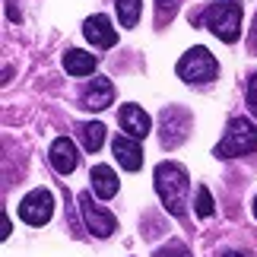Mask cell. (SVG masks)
<instances>
[{
  "instance_id": "obj_18",
  "label": "cell",
  "mask_w": 257,
  "mask_h": 257,
  "mask_svg": "<svg viewBox=\"0 0 257 257\" xmlns=\"http://www.w3.org/2000/svg\"><path fill=\"white\" fill-rule=\"evenodd\" d=\"M153 257H191V251H187L181 241H169V244H162Z\"/></svg>"
},
{
  "instance_id": "obj_15",
  "label": "cell",
  "mask_w": 257,
  "mask_h": 257,
  "mask_svg": "<svg viewBox=\"0 0 257 257\" xmlns=\"http://www.w3.org/2000/svg\"><path fill=\"white\" fill-rule=\"evenodd\" d=\"M80 140L89 153H95L98 146L105 143V127L98 124V121H89V124H80Z\"/></svg>"
},
{
  "instance_id": "obj_3",
  "label": "cell",
  "mask_w": 257,
  "mask_h": 257,
  "mask_svg": "<svg viewBox=\"0 0 257 257\" xmlns=\"http://www.w3.org/2000/svg\"><path fill=\"white\" fill-rule=\"evenodd\" d=\"M257 150V127L248 117H232L229 131L219 143H216V159H235V156H248Z\"/></svg>"
},
{
  "instance_id": "obj_16",
  "label": "cell",
  "mask_w": 257,
  "mask_h": 257,
  "mask_svg": "<svg viewBox=\"0 0 257 257\" xmlns=\"http://www.w3.org/2000/svg\"><path fill=\"white\" fill-rule=\"evenodd\" d=\"M140 7H143V0H117V19H121L124 29L137 26V19H140Z\"/></svg>"
},
{
  "instance_id": "obj_9",
  "label": "cell",
  "mask_w": 257,
  "mask_h": 257,
  "mask_svg": "<svg viewBox=\"0 0 257 257\" xmlns=\"http://www.w3.org/2000/svg\"><path fill=\"white\" fill-rule=\"evenodd\" d=\"M48 159H51L54 172L57 175H70L76 165H80V153H76V143L70 137H57L51 143V150H48Z\"/></svg>"
},
{
  "instance_id": "obj_19",
  "label": "cell",
  "mask_w": 257,
  "mask_h": 257,
  "mask_svg": "<svg viewBox=\"0 0 257 257\" xmlns=\"http://www.w3.org/2000/svg\"><path fill=\"white\" fill-rule=\"evenodd\" d=\"M181 0H156V10H159V23H165V19H172L175 16V10Z\"/></svg>"
},
{
  "instance_id": "obj_7",
  "label": "cell",
  "mask_w": 257,
  "mask_h": 257,
  "mask_svg": "<svg viewBox=\"0 0 257 257\" xmlns=\"http://www.w3.org/2000/svg\"><path fill=\"white\" fill-rule=\"evenodd\" d=\"M187 131H191V111L187 108L169 105L162 111V146L165 150H175L187 140Z\"/></svg>"
},
{
  "instance_id": "obj_11",
  "label": "cell",
  "mask_w": 257,
  "mask_h": 257,
  "mask_svg": "<svg viewBox=\"0 0 257 257\" xmlns=\"http://www.w3.org/2000/svg\"><path fill=\"white\" fill-rule=\"evenodd\" d=\"M117 121H121V131H124L127 137H134V140H143V137L153 131L150 114H146L140 105H124L121 114H117Z\"/></svg>"
},
{
  "instance_id": "obj_10",
  "label": "cell",
  "mask_w": 257,
  "mask_h": 257,
  "mask_svg": "<svg viewBox=\"0 0 257 257\" xmlns=\"http://www.w3.org/2000/svg\"><path fill=\"white\" fill-rule=\"evenodd\" d=\"M114 102V83L108 80V76H95L92 83L83 89V108L89 111H102Z\"/></svg>"
},
{
  "instance_id": "obj_23",
  "label": "cell",
  "mask_w": 257,
  "mask_h": 257,
  "mask_svg": "<svg viewBox=\"0 0 257 257\" xmlns=\"http://www.w3.org/2000/svg\"><path fill=\"white\" fill-rule=\"evenodd\" d=\"M219 257H244L241 251H225V254H219Z\"/></svg>"
},
{
  "instance_id": "obj_21",
  "label": "cell",
  "mask_w": 257,
  "mask_h": 257,
  "mask_svg": "<svg viewBox=\"0 0 257 257\" xmlns=\"http://www.w3.org/2000/svg\"><path fill=\"white\" fill-rule=\"evenodd\" d=\"M0 229H4V232H0V238H10V232H13V225H10V216H7V213L0 216Z\"/></svg>"
},
{
  "instance_id": "obj_20",
  "label": "cell",
  "mask_w": 257,
  "mask_h": 257,
  "mask_svg": "<svg viewBox=\"0 0 257 257\" xmlns=\"http://www.w3.org/2000/svg\"><path fill=\"white\" fill-rule=\"evenodd\" d=\"M248 108H251V114L257 117V73L251 76V83H248Z\"/></svg>"
},
{
  "instance_id": "obj_24",
  "label": "cell",
  "mask_w": 257,
  "mask_h": 257,
  "mask_svg": "<svg viewBox=\"0 0 257 257\" xmlns=\"http://www.w3.org/2000/svg\"><path fill=\"white\" fill-rule=\"evenodd\" d=\"M254 219H257V197H254Z\"/></svg>"
},
{
  "instance_id": "obj_6",
  "label": "cell",
  "mask_w": 257,
  "mask_h": 257,
  "mask_svg": "<svg viewBox=\"0 0 257 257\" xmlns=\"http://www.w3.org/2000/svg\"><path fill=\"white\" fill-rule=\"evenodd\" d=\"M80 213H83V219H86V229L92 232V235H98V238H108V235L117 229L114 213H108L105 206H98L89 191L80 194Z\"/></svg>"
},
{
  "instance_id": "obj_17",
  "label": "cell",
  "mask_w": 257,
  "mask_h": 257,
  "mask_svg": "<svg viewBox=\"0 0 257 257\" xmlns=\"http://www.w3.org/2000/svg\"><path fill=\"white\" fill-rule=\"evenodd\" d=\"M194 210H197V216H213V197H210V191L206 187H197V203H194Z\"/></svg>"
},
{
  "instance_id": "obj_4",
  "label": "cell",
  "mask_w": 257,
  "mask_h": 257,
  "mask_svg": "<svg viewBox=\"0 0 257 257\" xmlns=\"http://www.w3.org/2000/svg\"><path fill=\"white\" fill-rule=\"evenodd\" d=\"M175 70L187 86H203V83H213L216 76H219V61H216L203 45H197L187 54H181V61H178Z\"/></svg>"
},
{
  "instance_id": "obj_2",
  "label": "cell",
  "mask_w": 257,
  "mask_h": 257,
  "mask_svg": "<svg viewBox=\"0 0 257 257\" xmlns=\"http://www.w3.org/2000/svg\"><path fill=\"white\" fill-rule=\"evenodd\" d=\"M194 23H203L210 32L225 45H235L241 35V4L238 0H222V4H210Z\"/></svg>"
},
{
  "instance_id": "obj_8",
  "label": "cell",
  "mask_w": 257,
  "mask_h": 257,
  "mask_svg": "<svg viewBox=\"0 0 257 257\" xmlns=\"http://www.w3.org/2000/svg\"><path fill=\"white\" fill-rule=\"evenodd\" d=\"M83 35H86V42L92 48H111V45H117V29L111 26V19L102 16V13H95V16L86 19V23H83Z\"/></svg>"
},
{
  "instance_id": "obj_14",
  "label": "cell",
  "mask_w": 257,
  "mask_h": 257,
  "mask_svg": "<svg viewBox=\"0 0 257 257\" xmlns=\"http://www.w3.org/2000/svg\"><path fill=\"white\" fill-rule=\"evenodd\" d=\"M98 67V57L95 54H86L80 48H70L64 51V70L70 76H92V70Z\"/></svg>"
},
{
  "instance_id": "obj_22",
  "label": "cell",
  "mask_w": 257,
  "mask_h": 257,
  "mask_svg": "<svg viewBox=\"0 0 257 257\" xmlns=\"http://www.w3.org/2000/svg\"><path fill=\"white\" fill-rule=\"evenodd\" d=\"M251 48L257 51V16H254V26H251Z\"/></svg>"
},
{
  "instance_id": "obj_12",
  "label": "cell",
  "mask_w": 257,
  "mask_h": 257,
  "mask_svg": "<svg viewBox=\"0 0 257 257\" xmlns=\"http://www.w3.org/2000/svg\"><path fill=\"white\" fill-rule=\"evenodd\" d=\"M111 150H114V156H117V162H121V169L140 172V165H143V146H140V140H134V137L121 134V137H114Z\"/></svg>"
},
{
  "instance_id": "obj_5",
  "label": "cell",
  "mask_w": 257,
  "mask_h": 257,
  "mask_svg": "<svg viewBox=\"0 0 257 257\" xmlns=\"http://www.w3.org/2000/svg\"><path fill=\"white\" fill-rule=\"evenodd\" d=\"M51 213H54V197L45 187H35L19 200V219L29 225H45L51 219Z\"/></svg>"
},
{
  "instance_id": "obj_1",
  "label": "cell",
  "mask_w": 257,
  "mask_h": 257,
  "mask_svg": "<svg viewBox=\"0 0 257 257\" xmlns=\"http://www.w3.org/2000/svg\"><path fill=\"white\" fill-rule=\"evenodd\" d=\"M156 194H159L162 206L172 216L184 219L187 213V191H191V178L181 162H159L156 165Z\"/></svg>"
},
{
  "instance_id": "obj_13",
  "label": "cell",
  "mask_w": 257,
  "mask_h": 257,
  "mask_svg": "<svg viewBox=\"0 0 257 257\" xmlns=\"http://www.w3.org/2000/svg\"><path fill=\"white\" fill-rule=\"evenodd\" d=\"M89 181H92V194L102 197V200H111L117 194V175L111 172V165H95L89 172Z\"/></svg>"
}]
</instances>
